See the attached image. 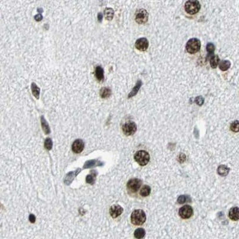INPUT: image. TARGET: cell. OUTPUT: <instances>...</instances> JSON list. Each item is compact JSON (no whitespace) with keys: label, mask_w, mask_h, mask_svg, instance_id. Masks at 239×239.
Wrapping results in <instances>:
<instances>
[{"label":"cell","mask_w":239,"mask_h":239,"mask_svg":"<svg viewBox=\"0 0 239 239\" xmlns=\"http://www.w3.org/2000/svg\"><path fill=\"white\" fill-rule=\"evenodd\" d=\"M147 220L145 212L142 209H136L131 215V223L134 225H141Z\"/></svg>","instance_id":"6da1fadb"},{"label":"cell","mask_w":239,"mask_h":239,"mask_svg":"<svg viewBox=\"0 0 239 239\" xmlns=\"http://www.w3.org/2000/svg\"><path fill=\"white\" fill-rule=\"evenodd\" d=\"M134 159L139 165L144 166L149 163L150 160V156L147 151L140 150L135 153Z\"/></svg>","instance_id":"7a4b0ae2"},{"label":"cell","mask_w":239,"mask_h":239,"mask_svg":"<svg viewBox=\"0 0 239 239\" xmlns=\"http://www.w3.org/2000/svg\"><path fill=\"white\" fill-rule=\"evenodd\" d=\"M201 48V41L199 39L193 38L190 39L186 44V50L190 54L198 52Z\"/></svg>","instance_id":"3957f363"},{"label":"cell","mask_w":239,"mask_h":239,"mask_svg":"<svg viewBox=\"0 0 239 239\" xmlns=\"http://www.w3.org/2000/svg\"><path fill=\"white\" fill-rule=\"evenodd\" d=\"M201 7V5L199 1H188L185 4V10L186 13L190 14H194L197 13Z\"/></svg>","instance_id":"277c9868"},{"label":"cell","mask_w":239,"mask_h":239,"mask_svg":"<svg viewBox=\"0 0 239 239\" xmlns=\"http://www.w3.org/2000/svg\"><path fill=\"white\" fill-rule=\"evenodd\" d=\"M149 18V14L145 9H141L137 10L134 14L135 21L138 24H145L147 22Z\"/></svg>","instance_id":"5b68a950"},{"label":"cell","mask_w":239,"mask_h":239,"mask_svg":"<svg viewBox=\"0 0 239 239\" xmlns=\"http://www.w3.org/2000/svg\"><path fill=\"white\" fill-rule=\"evenodd\" d=\"M142 182L138 178H133L130 179L127 184V188L128 191L132 193H136L141 188Z\"/></svg>","instance_id":"8992f818"},{"label":"cell","mask_w":239,"mask_h":239,"mask_svg":"<svg viewBox=\"0 0 239 239\" xmlns=\"http://www.w3.org/2000/svg\"><path fill=\"white\" fill-rule=\"evenodd\" d=\"M122 130L123 133L126 136L133 135L137 130V125L134 122H127L123 125Z\"/></svg>","instance_id":"52a82bcc"},{"label":"cell","mask_w":239,"mask_h":239,"mask_svg":"<svg viewBox=\"0 0 239 239\" xmlns=\"http://www.w3.org/2000/svg\"><path fill=\"white\" fill-rule=\"evenodd\" d=\"M193 215V209L190 205H184L179 210V216L184 219L190 218Z\"/></svg>","instance_id":"ba28073f"},{"label":"cell","mask_w":239,"mask_h":239,"mask_svg":"<svg viewBox=\"0 0 239 239\" xmlns=\"http://www.w3.org/2000/svg\"><path fill=\"white\" fill-rule=\"evenodd\" d=\"M149 46L148 40L146 38H140L135 42V47L141 52L146 51Z\"/></svg>","instance_id":"9c48e42d"},{"label":"cell","mask_w":239,"mask_h":239,"mask_svg":"<svg viewBox=\"0 0 239 239\" xmlns=\"http://www.w3.org/2000/svg\"><path fill=\"white\" fill-rule=\"evenodd\" d=\"M109 212L112 218H117L122 214L123 212V208L118 204H114L110 208Z\"/></svg>","instance_id":"30bf717a"},{"label":"cell","mask_w":239,"mask_h":239,"mask_svg":"<svg viewBox=\"0 0 239 239\" xmlns=\"http://www.w3.org/2000/svg\"><path fill=\"white\" fill-rule=\"evenodd\" d=\"M84 148V142L81 139L75 140L72 145V150L74 152L79 154L81 153Z\"/></svg>","instance_id":"8fae6325"},{"label":"cell","mask_w":239,"mask_h":239,"mask_svg":"<svg viewBox=\"0 0 239 239\" xmlns=\"http://www.w3.org/2000/svg\"><path fill=\"white\" fill-rule=\"evenodd\" d=\"M228 216L230 219L234 221H237L239 218V209L238 207H233L230 209Z\"/></svg>","instance_id":"7c38bea8"},{"label":"cell","mask_w":239,"mask_h":239,"mask_svg":"<svg viewBox=\"0 0 239 239\" xmlns=\"http://www.w3.org/2000/svg\"><path fill=\"white\" fill-rule=\"evenodd\" d=\"M80 172V169H78L77 170L74 172H71L69 174H68L65 179V183L66 185H70L73 179H74L75 176H77Z\"/></svg>","instance_id":"4fadbf2b"},{"label":"cell","mask_w":239,"mask_h":239,"mask_svg":"<svg viewBox=\"0 0 239 239\" xmlns=\"http://www.w3.org/2000/svg\"><path fill=\"white\" fill-rule=\"evenodd\" d=\"M95 76L96 79L100 82L104 80V70L102 66H97L96 67Z\"/></svg>","instance_id":"5bb4252c"},{"label":"cell","mask_w":239,"mask_h":239,"mask_svg":"<svg viewBox=\"0 0 239 239\" xmlns=\"http://www.w3.org/2000/svg\"><path fill=\"white\" fill-rule=\"evenodd\" d=\"M230 168L228 167L225 165H220L218 166L217 169V172L218 174L221 176H226L229 172H230Z\"/></svg>","instance_id":"9a60e30c"},{"label":"cell","mask_w":239,"mask_h":239,"mask_svg":"<svg viewBox=\"0 0 239 239\" xmlns=\"http://www.w3.org/2000/svg\"><path fill=\"white\" fill-rule=\"evenodd\" d=\"M104 165V163H102L98 160H89L85 163L84 165V169H88L95 166H102Z\"/></svg>","instance_id":"2e32d148"},{"label":"cell","mask_w":239,"mask_h":239,"mask_svg":"<svg viewBox=\"0 0 239 239\" xmlns=\"http://www.w3.org/2000/svg\"><path fill=\"white\" fill-rule=\"evenodd\" d=\"M142 85V82L141 80H138L136 83L135 86L133 88V89L132 90V91L130 92V93L128 95V98H131L133 96H134L136 94L138 93V91L139 90L140 88L141 87Z\"/></svg>","instance_id":"e0dca14e"},{"label":"cell","mask_w":239,"mask_h":239,"mask_svg":"<svg viewBox=\"0 0 239 239\" xmlns=\"http://www.w3.org/2000/svg\"><path fill=\"white\" fill-rule=\"evenodd\" d=\"M219 69L223 71L228 70L231 66V62L227 60H222V61L219 62Z\"/></svg>","instance_id":"ac0fdd59"},{"label":"cell","mask_w":239,"mask_h":239,"mask_svg":"<svg viewBox=\"0 0 239 239\" xmlns=\"http://www.w3.org/2000/svg\"><path fill=\"white\" fill-rule=\"evenodd\" d=\"M41 127H42V129H43L44 132L46 134H49L50 133V129L48 123L47 122L45 118L43 116L41 117Z\"/></svg>","instance_id":"d6986e66"},{"label":"cell","mask_w":239,"mask_h":239,"mask_svg":"<svg viewBox=\"0 0 239 239\" xmlns=\"http://www.w3.org/2000/svg\"><path fill=\"white\" fill-rule=\"evenodd\" d=\"M111 95V90L108 87H102L100 90V96L102 98L106 99Z\"/></svg>","instance_id":"ffe728a7"},{"label":"cell","mask_w":239,"mask_h":239,"mask_svg":"<svg viewBox=\"0 0 239 239\" xmlns=\"http://www.w3.org/2000/svg\"><path fill=\"white\" fill-rule=\"evenodd\" d=\"M114 11L112 8L107 7L104 10V16L105 18L108 21H111L114 17Z\"/></svg>","instance_id":"44dd1931"},{"label":"cell","mask_w":239,"mask_h":239,"mask_svg":"<svg viewBox=\"0 0 239 239\" xmlns=\"http://www.w3.org/2000/svg\"><path fill=\"white\" fill-rule=\"evenodd\" d=\"M31 90L33 95L36 97V99H38L40 94V89L35 83H32L31 84Z\"/></svg>","instance_id":"7402d4cb"},{"label":"cell","mask_w":239,"mask_h":239,"mask_svg":"<svg viewBox=\"0 0 239 239\" xmlns=\"http://www.w3.org/2000/svg\"><path fill=\"white\" fill-rule=\"evenodd\" d=\"M151 191V187L149 185H145L142 186V188H141V190H140V195L142 197H147L148 196Z\"/></svg>","instance_id":"603a6c76"},{"label":"cell","mask_w":239,"mask_h":239,"mask_svg":"<svg viewBox=\"0 0 239 239\" xmlns=\"http://www.w3.org/2000/svg\"><path fill=\"white\" fill-rule=\"evenodd\" d=\"M177 202L180 204H184L186 203H191V198L190 197V196L188 195H181L179 196V197L177 199Z\"/></svg>","instance_id":"cb8c5ba5"},{"label":"cell","mask_w":239,"mask_h":239,"mask_svg":"<svg viewBox=\"0 0 239 239\" xmlns=\"http://www.w3.org/2000/svg\"><path fill=\"white\" fill-rule=\"evenodd\" d=\"M145 233H146L145 231L144 228H139L135 230V231L134 233V236L136 238H139V239L142 238L145 235Z\"/></svg>","instance_id":"d4e9b609"},{"label":"cell","mask_w":239,"mask_h":239,"mask_svg":"<svg viewBox=\"0 0 239 239\" xmlns=\"http://www.w3.org/2000/svg\"><path fill=\"white\" fill-rule=\"evenodd\" d=\"M220 62L219 58L218 55H213L211 56L210 59V65L212 68H216Z\"/></svg>","instance_id":"484cf974"},{"label":"cell","mask_w":239,"mask_h":239,"mask_svg":"<svg viewBox=\"0 0 239 239\" xmlns=\"http://www.w3.org/2000/svg\"><path fill=\"white\" fill-rule=\"evenodd\" d=\"M95 172H96L95 171L93 170V171H92L91 174L88 175L87 176L86 179L87 183L90 184H93L95 183V181L96 179V174Z\"/></svg>","instance_id":"4316f807"},{"label":"cell","mask_w":239,"mask_h":239,"mask_svg":"<svg viewBox=\"0 0 239 239\" xmlns=\"http://www.w3.org/2000/svg\"><path fill=\"white\" fill-rule=\"evenodd\" d=\"M238 125H239V123H238V120H235L234 122H233L231 124V126H230L231 130L233 131V132H235V133L238 132V131H239Z\"/></svg>","instance_id":"83f0119b"},{"label":"cell","mask_w":239,"mask_h":239,"mask_svg":"<svg viewBox=\"0 0 239 239\" xmlns=\"http://www.w3.org/2000/svg\"><path fill=\"white\" fill-rule=\"evenodd\" d=\"M53 147V142L50 138H46L44 142V147L47 150L52 149Z\"/></svg>","instance_id":"f1b7e54d"},{"label":"cell","mask_w":239,"mask_h":239,"mask_svg":"<svg viewBox=\"0 0 239 239\" xmlns=\"http://www.w3.org/2000/svg\"><path fill=\"white\" fill-rule=\"evenodd\" d=\"M215 50V45L212 43H209L206 46V50L209 55H212L214 51Z\"/></svg>","instance_id":"f546056e"},{"label":"cell","mask_w":239,"mask_h":239,"mask_svg":"<svg viewBox=\"0 0 239 239\" xmlns=\"http://www.w3.org/2000/svg\"><path fill=\"white\" fill-rule=\"evenodd\" d=\"M195 102L198 106H201L204 104V97L201 96H197L195 99Z\"/></svg>","instance_id":"4dcf8cb0"},{"label":"cell","mask_w":239,"mask_h":239,"mask_svg":"<svg viewBox=\"0 0 239 239\" xmlns=\"http://www.w3.org/2000/svg\"><path fill=\"white\" fill-rule=\"evenodd\" d=\"M185 160H186L185 155L184 154H182V153L178 157V161L180 163H183V162H184L185 161Z\"/></svg>","instance_id":"1f68e13d"},{"label":"cell","mask_w":239,"mask_h":239,"mask_svg":"<svg viewBox=\"0 0 239 239\" xmlns=\"http://www.w3.org/2000/svg\"><path fill=\"white\" fill-rule=\"evenodd\" d=\"M43 16L41 14H38L34 16V19L36 21H41L43 19Z\"/></svg>","instance_id":"d6a6232c"},{"label":"cell","mask_w":239,"mask_h":239,"mask_svg":"<svg viewBox=\"0 0 239 239\" xmlns=\"http://www.w3.org/2000/svg\"><path fill=\"white\" fill-rule=\"evenodd\" d=\"M29 221L31 222V223H34L36 222V216H34L33 214H31L29 215Z\"/></svg>","instance_id":"836d02e7"},{"label":"cell","mask_w":239,"mask_h":239,"mask_svg":"<svg viewBox=\"0 0 239 239\" xmlns=\"http://www.w3.org/2000/svg\"><path fill=\"white\" fill-rule=\"evenodd\" d=\"M103 19V15H102V13H99L97 14V20L99 22H101Z\"/></svg>","instance_id":"e575fe53"},{"label":"cell","mask_w":239,"mask_h":239,"mask_svg":"<svg viewBox=\"0 0 239 239\" xmlns=\"http://www.w3.org/2000/svg\"><path fill=\"white\" fill-rule=\"evenodd\" d=\"M37 11H38V12H40V13H42V12L43 11V10L41 8H39V9H38Z\"/></svg>","instance_id":"d590c367"}]
</instances>
